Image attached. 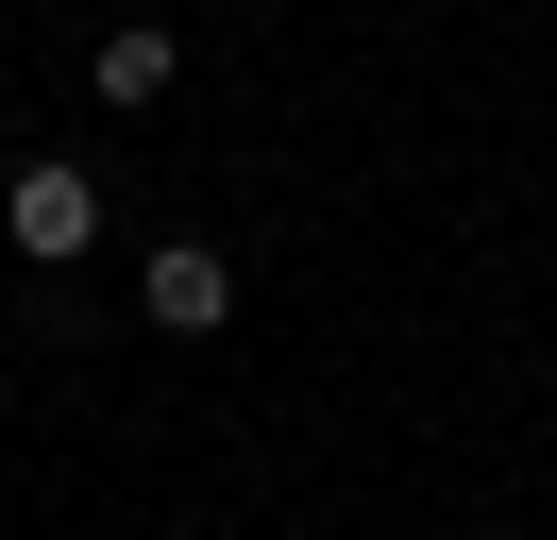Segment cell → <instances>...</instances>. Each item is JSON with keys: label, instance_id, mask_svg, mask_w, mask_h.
Instances as JSON below:
<instances>
[{"label": "cell", "instance_id": "obj_1", "mask_svg": "<svg viewBox=\"0 0 557 540\" xmlns=\"http://www.w3.org/2000/svg\"><path fill=\"white\" fill-rule=\"evenodd\" d=\"M0 236H17V254H35V270H69L85 236H102V186H85L69 152H35V169H17V186H0Z\"/></svg>", "mask_w": 557, "mask_h": 540}, {"label": "cell", "instance_id": "obj_2", "mask_svg": "<svg viewBox=\"0 0 557 540\" xmlns=\"http://www.w3.org/2000/svg\"><path fill=\"white\" fill-rule=\"evenodd\" d=\"M136 304H152V321H170V338H220V321H237V270H220L203 236H170V254L136 270Z\"/></svg>", "mask_w": 557, "mask_h": 540}, {"label": "cell", "instance_id": "obj_3", "mask_svg": "<svg viewBox=\"0 0 557 540\" xmlns=\"http://www.w3.org/2000/svg\"><path fill=\"white\" fill-rule=\"evenodd\" d=\"M102 101H119V119L170 101V17H119V34H102Z\"/></svg>", "mask_w": 557, "mask_h": 540}]
</instances>
